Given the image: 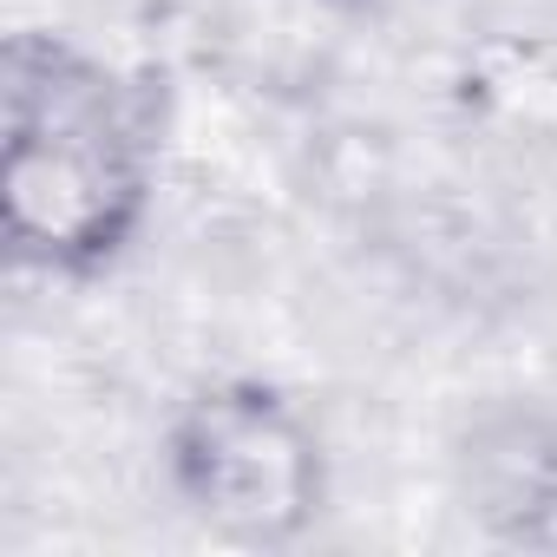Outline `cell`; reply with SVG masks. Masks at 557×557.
<instances>
[{
    "instance_id": "1",
    "label": "cell",
    "mask_w": 557,
    "mask_h": 557,
    "mask_svg": "<svg viewBox=\"0 0 557 557\" xmlns=\"http://www.w3.org/2000/svg\"><path fill=\"white\" fill-rule=\"evenodd\" d=\"M164 112L145 73L27 27L0 53V249L21 275L86 289L158 210Z\"/></svg>"
},
{
    "instance_id": "2",
    "label": "cell",
    "mask_w": 557,
    "mask_h": 557,
    "mask_svg": "<svg viewBox=\"0 0 557 557\" xmlns=\"http://www.w3.org/2000/svg\"><path fill=\"white\" fill-rule=\"evenodd\" d=\"M171 505L236 550H296L335 498L315 413L262 374L197 381L158 440Z\"/></svg>"
},
{
    "instance_id": "3",
    "label": "cell",
    "mask_w": 557,
    "mask_h": 557,
    "mask_svg": "<svg viewBox=\"0 0 557 557\" xmlns=\"http://www.w3.org/2000/svg\"><path fill=\"white\" fill-rule=\"evenodd\" d=\"M446 479L485 544L557 557V400H479L446 446Z\"/></svg>"
},
{
    "instance_id": "4",
    "label": "cell",
    "mask_w": 557,
    "mask_h": 557,
    "mask_svg": "<svg viewBox=\"0 0 557 557\" xmlns=\"http://www.w3.org/2000/svg\"><path fill=\"white\" fill-rule=\"evenodd\" d=\"M335 8H355V0H335Z\"/></svg>"
}]
</instances>
